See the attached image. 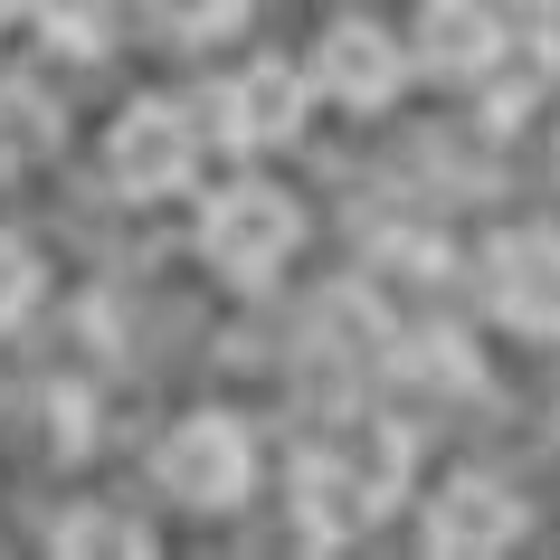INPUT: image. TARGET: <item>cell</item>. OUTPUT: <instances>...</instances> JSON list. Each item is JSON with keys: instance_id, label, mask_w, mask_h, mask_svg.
I'll return each mask as SVG.
<instances>
[{"instance_id": "obj_12", "label": "cell", "mask_w": 560, "mask_h": 560, "mask_svg": "<svg viewBox=\"0 0 560 560\" xmlns=\"http://www.w3.org/2000/svg\"><path fill=\"white\" fill-rule=\"evenodd\" d=\"M38 38L67 58H95L115 38V0H38Z\"/></svg>"}, {"instance_id": "obj_7", "label": "cell", "mask_w": 560, "mask_h": 560, "mask_svg": "<svg viewBox=\"0 0 560 560\" xmlns=\"http://www.w3.org/2000/svg\"><path fill=\"white\" fill-rule=\"evenodd\" d=\"M532 532V503L513 494V485H503V475H485V466H456L438 485V494H428V513H418V541H428V551H513V541H523Z\"/></svg>"}, {"instance_id": "obj_9", "label": "cell", "mask_w": 560, "mask_h": 560, "mask_svg": "<svg viewBox=\"0 0 560 560\" xmlns=\"http://www.w3.org/2000/svg\"><path fill=\"white\" fill-rule=\"evenodd\" d=\"M409 58L428 77H485L503 58V10L494 0H418V38Z\"/></svg>"}, {"instance_id": "obj_14", "label": "cell", "mask_w": 560, "mask_h": 560, "mask_svg": "<svg viewBox=\"0 0 560 560\" xmlns=\"http://www.w3.org/2000/svg\"><path fill=\"white\" fill-rule=\"evenodd\" d=\"M513 30H523V48L541 67H560V0H523V20H513Z\"/></svg>"}, {"instance_id": "obj_2", "label": "cell", "mask_w": 560, "mask_h": 560, "mask_svg": "<svg viewBox=\"0 0 560 560\" xmlns=\"http://www.w3.org/2000/svg\"><path fill=\"white\" fill-rule=\"evenodd\" d=\"M304 247V200L285 180H229V190H209L200 209V266L237 295H266Z\"/></svg>"}, {"instance_id": "obj_10", "label": "cell", "mask_w": 560, "mask_h": 560, "mask_svg": "<svg viewBox=\"0 0 560 560\" xmlns=\"http://www.w3.org/2000/svg\"><path fill=\"white\" fill-rule=\"evenodd\" d=\"M48 551H162V541H152V523L143 513H124V503H77V513H58V523H48Z\"/></svg>"}, {"instance_id": "obj_6", "label": "cell", "mask_w": 560, "mask_h": 560, "mask_svg": "<svg viewBox=\"0 0 560 560\" xmlns=\"http://www.w3.org/2000/svg\"><path fill=\"white\" fill-rule=\"evenodd\" d=\"M304 77H314V95L342 105V115H389L399 86H409V48H399L381 20H332V30L314 38V58H304Z\"/></svg>"}, {"instance_id": "obj_5", "label": "cell", "mask_w": 560, "mask_h": 560, "mask_svg": "<svg viewBox=\"0 0 560 560\" xmlns=\"http://www.w3.org/2000/svg\"><path fill=\"white\" fill-rule=\"evenodd\" d=\"M485 314L513 342H560V229H503L485 247Z\"/></svg>"}, {"instance_id": "obj_3", "label": "cell", "mask_w": 560, "mask_h": 560, "mask_svg": "<svg viewBox=\"0 0 560 560\" xmlns=\"http://www.w3.org/2000/svg\"><path fill=\"white\" fill-rule=\"evenodd\" d=\"M152 475H162V494L190 503V513H229V503H247V485H257V438H247V418H229V409H190L172 438L152 446Z\"/></svg>"}, {"instance_id": "obj_15", "label": "cell", "mask_w": 560, "mask_h": 560, "mask_svg": "<svg viewBox=\"0 0 560 560\" xmlns=\"http://www.w3.org/2000/svg\"><path fill=\"white\" fill-rule=\"evenodd\" d=\"M10 20H38V0H0V30H10Z\"/></svg>"}, {"instance_id": "obj_16", "label": "cell", "mask_w": 560, "mask_h": 560, "mask_svg": "<svg viewBox=\"0 0 560 560\" xmlns=\"http://www.w3.org/2000/svg\"><path fill=\"white\" fill-rule=\"evenodd\" d=\"M551 162H560V133H551Z\"/></svg>"}, {"instance_id": "obj_1", "label": "cell", "mask_w": 560, "mask_h": 560, "mask_svg": "<svg viewBox=\"0 0 560 560\" xmlns=\"http://www.w3.org/2000/svg\"><path fill=\"white\" fill-rule=\"evenodd\" d=\"M399 485H409V438L381 418H352L295 456V532L304 541H352L399 503Z\"/></svg>"}, {"instance_id": "obj_13", "label": "cell", "mask_w": 560, "mask_h": 560, "mask_svg": "<svg viewBox=\"0 0 560 560\" xmlns=\"http://www.w3.org/2000/svg\"><path fill=\"white\" fill-rule=\"evenodd\" d=\"M38 295H48V266H38V247L0 229V332L30 324V304H38Z\"/></svg>"}, {"instance_id": "obj_4", "label": "cell", "mask_w": 560, "mask_h": 560, "mask_svg": "<svg viewBox=\"0 0 560 560\" xmlns=\"http://www.w3.org/2000/svg\"><path fill=\"white\" fill-rule=\"evenodd\" d=\"M190 172H200V124H190V105L143 95V105H124L105 124V180H115L124 200H172V190H190Z\"/></svg>"}, {"instance_id": "obj_11", "label": "cell", "mask_w": 560, "mask_h": 560, "mask_svg": "<svg viewBox=\"0 0 560 560\" xmlns=\"http://www.w3.org/2000/svg\"><path fill=\"white\" fill-rule=\"evenodd\" d=\"M247 10H257V0H143V20L162 38H180V48H209V38L247 30Z\"/></svg>"}, {"instance_id": "obj_8", "label": "cell", "mask_w": 560, "mask_h": 560, "mask_svg": "<svg viewBox=\"0 0 560 560\" xmlns=\"http://www.w3.org/2000/svg\"><path fill=\"white\" fill-rule=\"evenodd\" d=\"M219 115H229V133L247 152H276V143H295L304 115H314V77L285 67V58H257V67H237V86H229Z\"/></svg>"}]
</instances>
